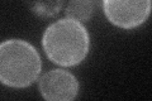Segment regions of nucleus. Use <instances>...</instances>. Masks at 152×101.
I'll use <instances>...</instances> for the list:
<instances>
[{"label":"nucleus","mask_w":152,"mask_h":101,"mask_svg":"<svg viewBox=\"0 0 152 101\" xmlns=\"http://www.w3.org/2000/svg\"><path fill=\"white\" fill-rule=\"evenodd\" d=\"M42 43L51 61L70 67L84 61L89 52L90 41L86 28L81 23L66 18L47 27Z\"/></svg>","instance_id":"1"},{"label":"nucleus","mask_w":152,"mask_h":101,"mask_svg":"<svg viewBox=\"0 0 152 101\" xmlns=\"http://www.w3.org/2000/svg\"><path fill=\"white\" fill-rule=\"evenodd\" d=\"M41 57L31 43L8 39L0 43V81L10 87H27L38 78Z\"/></svg>","instance_id":"2"},{"label":"nucleus","mask_w":152,"mask_h":101,"mask_svg":"<svg viewBox=\"0 0 152 101\" xmlns=\"http://www.w3.org/2000/svg\"><path fill=\"white\" fill-rule=\"evenodd\" d=\"M103 9L114 25L132 29L147 20L151 0H103Z\"/></svg>","instance_id":"3"},{"label":"nucleus","mask_w":152,"mask_h":101,"mask_svg":"<svg viewBox=\"0 0 152 101\" xmlns=\"http://www.w3.org/2000/svg\"><path fill=\"white\" fill-rule=\"evenodd\" d=\"M39 92L48 101H71L79 92L75 76L65 70H51L42 76L38 84Z\"/></svg>","instance_id":"4"},{"label":"nucleus","mask_w":152,"mask_h":101,"mask_svg":"<svg viewBox=\"0 0 152 101\" xmlns=\"http://www.w3.org/2000/svg\"><path fill=\"white\" fill-rule=\"evenodd\" d=\"M93 0H70L66 8V17L76 22H88L93 15Z\"/></svg>","instance_id":"5"},{"label":"nucleus","mask_w":152,"mask_h":101,"mask_svg":"<svg viewBox=\"0 0 152 101\" xmlns=\"http://www.w3.org/2000/svg\"><path fill=\"white\" fill-rule=\"evenodd\" d=\"M31 10L39 17H53L61 10L65 0H26Z\"/></svg>","instance_id":"6"}]
</instances>
